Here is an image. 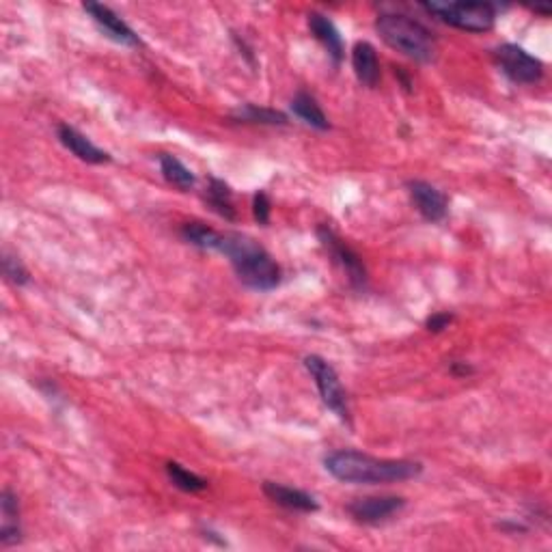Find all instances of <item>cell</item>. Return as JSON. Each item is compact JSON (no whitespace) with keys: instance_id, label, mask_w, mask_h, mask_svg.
Instances as JSON below:
<instances>
[{"instance_id":"6da1fadb","label":"cell","mask_w":552,"mask_h":552,"mask_svg":"<svg viewBox=\"0 0 552 552\" xmlns=\"http://www.w3.org/2000/svg\"><path fill=\"white\" fill-rule=\"evenodd\" d=\"M326 471L334 479L354 486H380L399 484V481L416 479L423 466L413 460H380V457L361 454V451H334L326 455Z\"/></svg>"},{"instance_id":"7402d4cb","label":"cell","mask_w":552,"mask_h":552,"mask_svg":"<svg viewBox=\"0 0 552 552\" xmlns=\"http://www.w3.org/2000/svg\"><path fill=\"white\" fill-rule=\"evenodd\" d=\"M3 272L7 276L9 283H14L17 287L26 285L28 281H31V274H28L25 263L20 261V257L11 255V252H5L3 255Z\"/></svg>"},{"instance_id":"4fadbf2b","label":"cell","mask_w":552,"mask_h":552,"mask_svg":"<svg viewBox=\"0 0 552 552\" xmlns=\"http://www.w3.org/2000/svg\"><path fill=\"white\" fill-rule=\"evenodd\" d=\"M307 25L311 35L324 46L328 56L334 61V66H339V63L343 61V39L342 35H339L337 26L332 25V20H328L324 14H317V11H313V14H309L307 17Z\"/></svg>"},{"instance_id":"30bf717a","label":"cell","mask_w":552,"mask_h":552,"mask_svg":"<svg viewBox=\"0 0 552 552\" xmlns=\"http://www.w3.org/2000/svg\"><path fill=\"white\" fill-rule=\"evenodd\" d=\"M410 197H413L414 208L419 210V214L430 222H440L445 220L449 211V201L445 197V192H440L436 186L427 184V181H410Z\"/></svg>"},{"instance_id":"8fae6325","label":"cell","mask_w":552,"mask_h":552,"mask_svg":"<svg viewBox=\"0 0 552 552\" xmlns=\"http://www.w3.org/2000/svg\"><path fill=\"white\" fill-rule=\"evenodd\" d=\"M263 495L272 503L281 505V507L290 509V512L313 514L320 509V503H317L315 496H311L309 492L283 484H274V481H266V484H263Z\"/></svg>"},{"instance_id":"ba28073f","label":"cell","mask_w":552,"mask_h":552,"mask_svg":"<svg viewBox=\"0 0 552 552\" xmlns=\"http://www.w3.org/2000/svg\"><path fill=\"white\" fill-rule=\"evenodd\" d=\"M406 507V501L402 496L384 495V496H365L356 498L348 505V514L361 525H382V522L391 520L402 509Z\"/></svg>"},{"instance_id":"7c38bea8","label":"cell","mask_w":552,"mask_h":552,"mask_svg":"<svg viewBox=\"0 0 552 552\" xmlns=\"http://www.w3.org/2000/svg\"><path fill=\"white\" fill-rule=\"evenodd\" d=\"M58 140H61L63 147L72 151V154L82 162H89V164L110 162V154H106L104 149L93 145L85 134H80L72 126H58Z\"/></svg>"},{"instance_id":"ffe728a7","label":"cell","mask_w":552,"mask_h":552,"mask_svg":"<svg viewBox=\"0 0 552 552\" xmlns=\"http://www.w3.org/2000/svg\"><path fill=\"white\" fill-rule=\"evenodd\" d=\"M167 475L175 487H179V490H184V492H190V495H195V492H203L205 487H208V479L199 477L197 473L188 471V468H184L178 462L167 464Z\"/></svg>"},{"instance_id":"9c48e42d","label":"cell","mask_w":552,"mask_h":552,"mask_svg":"<svg viewBox=\"0 0 552 552\" xmlns=\"http://www.w3.org/2000/svg\"><path fill=\"white\" fill-rule=\"evenodd\" d=\"M82 9L87 11V14L91 15V20L96 22V25L102 28L106 37H110L117 44L121 46H138L140 39L138 35L132 31L130 26L126 25V22L121 20L119 15L115 14L113 9L106 7V5H97V3H85L82 5Z\"/></svg>"},{"instance_id":"8992f818","label":"cell","mask_w":552,"mask_h":552,"mask_svg":"<svg viewBox=\"0 0 552 552\" xmlns=\"http://www.w3.org/2000/svg\"><path fill=\"white\" fill-rule=\"evenodd\" d=\"M496 67L516 85H536L542 80L544 66L539 58L516 44H503L495 50Z\"/></svg>"},{"instance_id":"9a60e30c","label":"cell","mask_w":552,"mask_h":552,"mask_svg":"<svg viewBox=\"0 0 552 552\" xmlns=\"http://www.w3.org/2000/svg\"><path fill=\"white\" fill-rule=\"evenodd\" d=\"M0 509H3V526H0V544L7 548L22 539L20 528V503L17 496L11 490L3 492V501H0Z\"/></svg>"},{"instance_id":"ac0fdd59","label":"cell","mask_w":552,"mask_h":552,"mask_svg":"<svg viewBox=\"0 0 552 552\" xmlns=\"http://www.w3.org/2000/svg\"><path fill=\"white\" fill-rule=\"evenodd\" d=\"M205 201L216 214L222 216L225 220H236V208H233V195L222 179H210L208 190H205Z\"/></svg>"},{"instance_id":"603a6c76","label":"cell","mask_w":552,"mask_h":552,"mask_svg":"<svg viewBox=\"0 0 552 552\" xmlns=\"http://www.w3.org/2000/svg\"><path fill=\"white\" fill-rule=\"evenodd\" d=\"M270 208H272V203H270L266 192H257L255 199H252V216L260 225H268L270 222Z\"/></svg>"},{"instance_id":"7a4b0ae2","label":"cell","mask_w":552,"mask_h":552,"mask_svg":"<svg viewBox=\"0 0 552 552\" xmlns=\"http://www.w3.org/2000/svg\"><path fill=\"white\" fill-rule=\"evenodd\" d=\"M219 252L229 257L238 279L257 291H270L281 283V268L272 255L242 233H222Z\"/></svg>"},{"instance_id":"e0dca14e","label":"cell","mask_w":552,"mask_h":552,"mask_svg":"<svg viewBox=\"0 0 552 552\" xmlns=\"http://www.w3.org/2000/svg\"><path fill=\"white\" fill-rule=\"evenodd\" d=\"M158 160H160V171L169 184L179 188V190H190V188H195L197 184L195 173H192L179 158H175L171 154H160Z\"/></svg>"},{"instance_id":"2e32d148","label":"cell","mask_w":552,"mask_h":552,"mask_svg":"<svg viewBox=\"0 0 552 552\" xmlns=\"http://www.w3.org/2000/svg\"><path fill=\"white\" fill-rule=\"evenodd\" d=\"M291 113L296 115L302 123H307L309 128H313V130H320V132L331 130V123H328V117L324 115V110L320 108L317 99L307 91H298L296 96H293Z\"/></svg>"},{"instance_id":"52a82bcc","label":"cell","mask_w":552,"mask_h":552,"mask_svg":"<svg viewBox=\"0 0 552 552\" xmlns=\"http://www.w3.org/2000/svg\"><path fill=\"white\" fill-rule=\"evenodd\" d=\"M317 238H320L322 246H324L331 260L337 263L339 268L348 274V281L354 287H365L367 283V270L363 266V260L343 242L331 227H320L317 229Z\"/></svg>"},{"instance_id":"5b68a950","label":"cell","mask_w":552,"mask_h":552,"mask_svg":"<svg viewBox=\"0 0 552 552\" xmlns=\"http://www.w3.org/2000/svg\"><path fill=\"white\" fill-rule=\"evenodd\" d=\"M304 367L311 373V378L315 380L317 391H320L322 402L328 410H332L334 414L342 421H350V410H348V395H345L342 380H339L337 372L326 358L311 354L304 358Z\"/></svg>"},{"instance_id":"d6986e66","label":"cell","mask_w":552,"mask_h":552,"mask_svg":"<svg viewBox=\"0 0 552 552\" xmlns=\"http://www.w3.org/2000/svg\"><path fill=\"white\" fill-rule=\"evenodd\" d=\"M181 238H184L188 244L197 246V249L201 250L219 252L222 233L214 231V229L203 225V222H186V225L181 227Z\"/></svg>"},{"instance_id":"cb8c5ba5","label":"cell","mask_w":552,"mask_h":552,"mask_svg":"<svg viewBox=\"0 0 552 552\" xmlns=\"http://www.w3.org/2000/svg\"><path fill=\"white\" fill-rule=\"evenodd\" d=\"M451 322H454V315L451 313H434L430 320H427V331L443 332L445 328H449Z\"/></svg>"},{"instance_id":"d4e9b609","label":"cell","mask_w":552,"mask_h":552,"mask_svg":"<svg viewBox=\"0 0 552 552\" xmlns=\"http://www.w3.org/2000/svg\"><path fill=\"white\" fill-rule=\"evenodd\" d=\"M454 373L455 375H468V373H473V367H468L466 363L457 361V363H454Z\"/></svg>"},{"instance_id":"484cf974","label":"cell","mask_w":552,"mask_h":552,"mask_svg":"<svg viewBox=\"0 0 552 552\" xmlns=\"http://www.w3.org/2000/svg\"><path fill=\"white\" fill-rule=\"evenodd\" d=\"M536 14H542V15H550V7H536Z\"/></svg>"},{"instance_id":"3957f363","label":"cell","mask_w":552,"mask_h":552,"mask_svg":"<svg viewBox=\"0 0 552 552\" xmlns=\"http://www.w3.org/2000/svg\"><path fill=\"white\" fill-rule=\"evenodd\" d=\"M375 31L393 50L419 63H430L436 56V37L427 26L402 14H380Z\"/></svg>"},{"instance_id":"277c9868","label":"cell","mask_w":552,"mask_h":552,"mask_svg":"<svg viewBox=\"0 0 552 552\" xmlns=\"http://www.w3.org/2000/svg\"><path fill=\"white\" fill-rule=\"evenodd\" d=\"M427 14L438 17L445 25L466 33H486L495 26L496 9L490 3H423Z\"/></svg>"},{"instance_id":"44dd1931","label":"cell","mask_w":552,"mask_h":552,"mask_svg":"<svg viewBox=\"0 0 552 552\" xmlns=\"http://www.w3.org/2000/svg\"><path fill=\"white\" fill-rule=\"evenodd\" d=\"M233 117H236V119H240V121L266 123V126H285V123H287V117L283 113H279V110L260 108V106H255V104L242 106V108H240Z\"/></svg>"},{"instance_id":"5bb4252c","label":"cell","mask_w":552,"mask_h":552,"mask_svg":"<svg viewBox=\"0 0 552 552\" xmlns=\"http://www.w3.org/2000/svg\"><path fill=\"white\" fill-rule=\"evenodd\" d=\"M352 67H354L356 78L363 82V85L373 89L378 87L380 82V61H378V52L369 41H358L352 50Z\"/></svg>"}]
</instances>
